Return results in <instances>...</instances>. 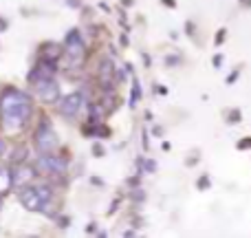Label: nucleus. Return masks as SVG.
Listing matches in <instances>:
<instances>
[{
  "label": "nucleus",
  "instance_id": "nucleus-4",
  "mask_svg": "<svg viewBox=\"0 0 251 238\" xmlns=\"http://www.w3.org/2000/svg\"><path fill=\"white\" fill-rule=\"evenodd\" d=\"M38 168L44 170L47 174H62L66 170V161L62 157H53V155H44L40 157Z\"/></svg>",
  "mask_w": 251,
  "mask_h": 238
},
{
  "label": "nucleus",
  "instance_id": "nucleus-2",
  "mask_svg": "<svg viewBox=\"0 0 251 238\" xmlns=\"http://www.w3.org/2000/svg\"><path fill=\"white\" fill-rule=\"evenodd\" d=\"M64 51H66V57H69V62H71L73 69L77 64H82V60H84V42H82V38H79L77 31H71L69 33L66 44H64Z\"/></svg>",
  "mask_w": 251,
  "mask_h": 238
},
{
  "label": "nucleus",
  "instance_id": "nucleus-5",
  "mask_svg": "<svg viewBox=\"0 0 251 238\" xmlns=\"http://www.w3.org/2000/svg\"><path fill=\"white\" fill-rule=\"evenodd\" d=\"M79 108H82V95H79V93H73V95L64 97L60 104V113L64 115V117H75V115L79 113Z\"/></svg>",
  "mask_w": 251,
  "mask_h": 238
},
{
  "label": "nucleus",
  "instance_id": "nucleus-1",
  "mask_svg": "<svg viewBox=\"0 0 251 238\" xmlns=\"http://www.w3.org/2000/svg\"><path fill=\"white\" fill-rule=\"evenodd\" d=\"M29 100H26L22 93L9 91L2 100V115H4V128L9 132H16L25 126L26 117H29Z\"/></svg>",
  "mask_w": 251,
  "mask_h": 238
},
{
  "label": "nucleus",
  "instance_id": "nucleus-8",
  "mask_svg": "<svg viewBox=\"0 0 251 238\" xmlns=\"http://www.w3.org/2000/svg\"><path fill=\"white\" fill-rule=\"evenodd\" d=\"M20 201L26 205V210H40L42 208V201L38 196V190H25L20 194Z\"/></svg>",
  "mask_w": 251,
  "mask_h": 238
},
{
  "label": "nucleus",
  "instance_id": "nucleus-7",
  "mask_svg": "<svg viewBox=\"0 0 251 238\" xmlns=\"http://www.w3.org/2000/svg\"><path fill=\"white\" fill-rule=\"evenodd\" d=\"M100 82L104 84L106 88H113V82H115V66L110 60H106L100 69Z\"/></svg>",
  "mask_w": 251,
  "mask_h": 238
},
{
  "label": "nucleus",
  "instance_id": "nucleus-3",
  "mask_svg": "<svg viewBox=\"0 0 251 238\" xmlns=\"http://www.w3.org/2000/svg\"><path fill=\"white\" fill-rule=\"evenodd\" d=\"M35 143H38V150L40 152H51L57 148V139H55V132L49 124H42L38 130V137H35Z\"/></svg>",
  "mask_w": 251,
  "mask_h": 238
},
{
  "label": "nucleus",
  "instance_id": "nucleus-6",
  "mask_svg": "<svg viewBox=\"0 0 251 238\" xmlns=\"http://www.w3.org/2000/svg\"><path fill=\"white\" fill-rule=\"evenodd\" d=\"M38 95H40V100L42 102H55L57 100V86H55V82H53L51 78H42L38 82Z\"/></svg>",
  "mask_w": 251,
  "mask_h": 238
},
{
  "label": "nucleus",
  "instance_id": "nucleus-9",
  "mask_svg": "<svg viewBox=\"0 0 251 238\" xmlns=\"http://www.w3.org/2000/svg\"><path fill=\"white\" fill-rule=\"evenodd\" d=\"M9 183H11V179H9L7 172H0V192H4L9 187Z\"/></svg>",
  "mask_w": 251,
  "mask_h": 238
}]
</instances>
